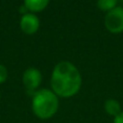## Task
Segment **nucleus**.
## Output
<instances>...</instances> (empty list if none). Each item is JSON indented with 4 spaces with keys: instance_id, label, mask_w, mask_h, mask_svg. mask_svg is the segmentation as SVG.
I'll return each mask as SVG.
<instances>
[{
    "instance_id": "6e6552de",
    "label": "nucleus",
    "mask_w": 123,
    "mask_h": 123,
    "mask_svg": "<svg viewBox=\"0 0 123 123\" xmlns=\"http://www.w3.org/2000/svg\"><path fill=\"white\" fill-rule=\"evenodd\" d=\"M118 0H97V6L103 11H111L117 6Z\"/></svg>"
},
{
    "instance_id": "9d476101",
    "label": "nucleus",
    "mask_w": 123,
    "mask_h": 123,
    "mask_svg": "<svg viewBox=\"0 0 123 123\" xmlns=\"http://www.w3.org/2000/svg\"><path fill=\"white\" fill-rule=\"evenodd\" d=\"M113 123H123V111L121 113H119L117 117H115Z\"/></svg>"
},
{
    "instance_id": "39448f33",
    "label": "nucleus",
    "mask_w": 123,
    "mask_h": 123,
    "mask_svg": "<svg viewBox=\"0 0 123 123\" xmlns=\"http://www.w3.org/2000/svg\"><path fill=\"white\" fill-rule=\"evenodd\" d=\"M19 25H21L22 30L25 34L34 35L39 29L40 22H39V18L35 14H32V13H26V14H24L22 16Z\"/></svg>"
},
{
    "instance_id": "f03ea898",
    "label": "nucleus",
    "mask_w": 123,
    "mask_h": 123,
    "mask_svg": "<svg viewBox=\"0 0 123 123\" xmlns=\"http://www.w3.org/2000/svg\"><path fill=\"white\" fill-rule=\"evenodd\" d=\"M32 111L39 119H50L58 109V98L53 91L43 89L37 91L32 96Z\"/></svg>"
},
{
    "instance_id": "9b49d317",
    "label": "nucleus",
    "mask_w": 123,
    "mask_h": 123,
    "mask_svg": "<svg viewBox=\"0 0 123 123\" xmlns=\"http://www.w3.org/2000/svg\"><path fill=\"white\" fill-rule=\"evenodd\" d=\"M0 97H1V96H0Z\"/></svg>"
},
{
    "instance_id": "20e7f679",
    "label": "nucleus",
    "mask_w": 123,
    "mask_h": 123,
    "mask_svg": "<svg viewBox=\"0 0 123 123\" xmlns=\"http://www.w3.org/2000/svg\"><path fill=\"white\" fill-rule=\"evenodd\" d=\"M42 77L41 72L36 68H28L23 74V83L26 89V92L29 94H35L36 90L40 85Z\"/></svg>"
},
{
    "instance_id": "1a4fd4ad",
    "label": "nucleus",
    "mask_w": 123,
    "mask_h": 123,
    "mask_svg": "<svg viewBox=\"0 0 123 123\" xmlns=\"http://www.w3.org/2000/svg\"><path fill=\"white\" fill-rule=\"evenodd\" d=\"M8 78V70L3 65L0 64V83H3Z\"/></svg>"
},
{
    "instance_id": "423d86ee",
    "label": "nucleus",
    "mask_w": 123,
    "mask_h": 123,
    "mask_svg": "<svg viewBox=\"0 0 123 123\" xmlns=\"http://www.w3.org/2000/svg\"><path fill=\"white\" fill-rule=\"evenodd\" d=\"M49 0H24V6L31 12H40L47 8Z\"/></svg>"
},
{
    "instance_id": "0eeeda50",
    "label": "nucleus",
    "mask_w": 123,
    "mask_h": 123,
    "mask_svg": "<svg viewBox=\"0 0 123 123\" xmlns=\"http://www.w3.org/2000/svg\"><path fill=\"white\" fill-rule=\"evenodd\" d=\"M104 108H105V110H106V112L108 113L109 116H112V117H117L119 113L122 112L120 103L116 99H112V98L107 99L106 102H105Z\"/></svg>"
},
{
    "instance_id": "7ed1b4c3",
    "label": "nucleus",
    "mask_w": 123,
    "mask_h": 123,
    "mask_svg": "<svg viewBox=\"0 0 123 123\" xmlns=\"http://www.w3.org/2000/svg\"><path fill=\"white\" fill-rule=\"evenodd\" d=\"M105 26L112 34L123 31V8L116 6L105 16Z\"/></svg>"
},
{
    "instance_id": "f257e3e1",
    "label": "nucleus",
    "mask_w": 123,
    "mask_h": 123,
    "mask_svg": "<svg viewBox=\"0 0 123 123\" xmlns=\"http://www.w3.org/2000/svg\"><path fill=\"white\" fill-rule=\"evenodd\" d=\"M81 74L70 62H61L54 67L51 77L53 92L61 97H71L81 87Z\"/></svg>"
}]
</instances>
